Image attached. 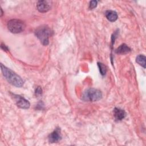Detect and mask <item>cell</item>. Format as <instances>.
Here are the masks:
<instances>
[{
    "instance_id": "1",
    "label": "cell",
    "mask_w": 146,
    "mask_h": 146,
    "mask_svg": "<svg viewBox=\"0 0 146 146\" xmlns=\"http://www.w3.org/2000/svg\"><path fill=\"white\" fill-rule=\"evenodd\" d=\"M1 69L4 77L11 84L17 87H21L23 85V79L18 74L2 63L1 64Z\"/></svg>"
},
{
    "instance_id": "2",
    "label": "cell",
    "mask_w": 146,
    "mask_h": 146,
    "mask_svg": "<svg viewBox=\"0 0 146 146\" xmlns=\"http://www.w3.org/2000/svg\"><path fill=\"white\" fill-rule=\"evenodd\" d=\"M52 31L50 28L47 25L40 26L35 31V35L44 46H47L49 43V37Z\"/></svg>"
},
{
    "instance_id": "3",
    "label": "cell",
    "mask_w": 146,
    "mask_h": 146,
    "mask_svg": "<svg viewBox=\"0 0 146 146\" xmlns=\"http://www.w3.org/2000/svg\"><path fill=\"white\" fill-rule=\"evenodd\" d=\"M102 98V92L100 90L95 88H89L87 90L83 95V99L85 101H98Z\"/></svg>"
},
{
    "instance_id": "4",
    "label": "cell",
    "mask_w": 146,
    "mask_h": 146,
    "mask_svg": "<svg viewBox=\"0 0 146 146\" xmlns=\"http://www.w3.org/2000/svg\"><path fill=\"white\" fill-rule=\"evenodd\" d=\"M25 24L21 20L14 19L9 21L7 23V28L9 30L14 34L19 33L23 31L25 29Z\"/></svg>"
},
{
    "instance_id": "5",
    "label": "cell",
    "mask_w": 146,
    "mask_h": 146,
    "mask_svg": "<svg viewBox=\"0 0 146 146\" xmlns=\"http://www.w3.org/2000/svg\"><path fill=\"white\" fill-rule=\"evenodd\" d=\"M13 97H14V99L15 101L16 104L18 107L23 109H27L30 107V102L27 100H26L25 98L20 95H15V94L13 95Z\"/></svg>"
},
{
    "instance_id": "6",
    "label": "cell",
    "mask_w": 146,
    "mask_h": 146,
    "mask_svg": "<svg viewBox=\"0 0 146 146\" xmlns=\"http://www.w3.org/2000/svg\"><path fill=\"white\" fill-rule=\"evenodd\" d=\"M51 2L48 1H39L37 2L36 7L40 13H46L51 8Z\"/></svg>"
},
{
    "instance_id": "7",
    "label": "cell",
    "mask_w": 146,
    "mask_h": 146,
    "mask_svg": "<svg viewBox=\"0 0 146 146\" xmlns=\"http://www.w3.org/2000/svg\"><path fill=\"white\" fill-rule=\"evenodd\" d=\"M62 139V135L60 133V129L59 128H56L48 136V140L50 143H55L60 140Z\"/></svg>"
},
{
    "instance_id": "8",
    "label": "cell",
    "mask_w": 146,
    "mask_h": 146,
    "mask_svg": "<svg viewBox=\"0 0 146 146\" xmlns=\"http://www.w3.org/2000/svg\"><path fill=\"white\" fill-rule=\"evenodd\" d=\"M113 115L117 120H121L125 117L126 113L124 110L121 108H115L113 110Z\"/></svg>"
},
{
    "instance_id": "9",
    "label": "cell",
    "mask_w": 146,
    "mask_h": 146,
    "mask_svg": "<svg viewBox=\"0 0 146 146\" xmlns=\"http://www.w3.org/2000/svg\"><path fill=\"white\" fill-rule=\"evenodd\" d=\"M131 48L125 44H122L115 50L116 53L119 54H125L131 51Z\"/></svg>"
},
{
    "instance_id": "10",
    "label": "cell",
    "mask_w": 146,
    "mask_h": 146,
    "mask_svg": "<svg viewBox=\"0 0 146 146\" xmlns=\"http://www.w3.org/2000/svg\"><path fill=\"white\" fill-rule=\"evenodd\" d=\"M106 17L107 19L111 22H114L117 19V14L116 11L112 10H107L105 13Z\"/></svg>"
},
{
    "instance_id": "11",
    "label": "cell",
    "mask_w": 146,
    "mask_h": 146,
    "mask_svg": "<svg viewBox=\"0 0 146 146\" xmlns=\"http://www.w3.org/2000/svg\"><path fill=\"white\" fill-rule=\"evenodd\" d=\"M145 59L146 58L144 55H139L136 58V62L141 66L143 68H145Z\"/></svg>"
},
{
    "instance_id": "12",
    "label": "cell",
    "mask_w": 146,
    "mask_h": 146,
    "mask_svg": "<svg viewBox=\"0 0 146 146\" xmlns=\"http://www.w3.org/2000/svg\"><path fill=\"white\" fill-rule=\"evenodd\" d=\"M98 67H99L100 74L102 75H105L106 72H107V67L104 64H103L102 63H99V62L98 63Z\"/></svg>"
},
{
    "instance_id": "13",
    "label": "cell",
    "mask_w": 146,
    "mask_h": 146,
    "mask_svg": "<svg viewBox=\"0 0 146 146\" xmlns=\"http://www.w3.org/2000/svg\"><path fill=\"white\" fill-rule=\"evenodd\" d=\"M98 2L96 1H91L90 2V5H89V8L90 9H93L95 8L97 6Z\"/></svg>"
},
{
    "instance_id": "14",
    "label": "cell",
    "mask_w": 146,
    "mask_h": 146,
    "mask_svg": "<svg viewBox=\"0 0 146 146\" xmlns=\"http://www.w3.org/2000/svg\"><path fill=\"white\" fill-rule=\"evenodd\" d=\"M42 88L40 87H38L35 90V95L37 96H39L42 95Z\"/></svg>"
}]
</instances>
